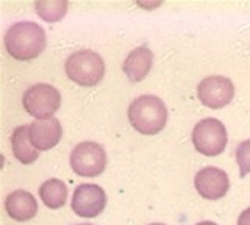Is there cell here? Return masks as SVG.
Instances as JSON below:
<instances>
[{
    "label": "cell",
    "instance_id": "1",
    "mask_svg": "<svg viewBox=\"0 0 250 225\" xmlns=\"http://www.w3.org/2000/svg\"><path fill=\"white\" fill-rule=\"evenodd\" d=\"M5 49L19 61L35 60L45 49V33L35 22H18L5 33Z\"/></svg>",
    "mask_w": 250,
    "mask_h": 225
},
{
    "label": "cell",
    "instance_id": "2",
    "mask_svg": "<svg viewBox=\"0 0 250 225\" xmlns=\"http://www.w3.org/2000/svg\"><path fill=\"white\" fill-rule=\"evenodd\" d=\"M131 127L143 135H156L166 127L167 108L156 96H141L128 106Z\"/></svg>",
    "mask_w": 250,
    "mask_h": 225
},
{
    "label": "cell",
    "instance_id": "3",
    "mask_svg": "<svg viewBox=\"0 0 250 225\" xmlns=\"http://www.w3.org/2000/svg\"><path fill=\"white\" fill-rule=\"evenodd\" d=\"M66 75L80 86H96L105 75L104 58L92 50H78L66 60Z\"/></svg>",
    "mask_w": 250,
    "mask_h": 225
},
{
    "label": "cell",
    "instance_id": "4",
    "mask_svg": "<svg viewBox=\"0 0 250 225\" xmlns=\"http://www.w3.org/2000/svg\"><path fill=\"white\" fill-rule=\"evenodd\" d=\"M22 103L25 111L36 118V121L52 119V116L60 110L61 96L57 88L45 83H38L23 92Z\"/></svg>",
    "mask_w": 250,
    "mask_h": 225
},
{
    "label": "cell",
    "instance_id": "5",
    "mask_svg": "<svg viewBox=\"0 0 250 225\" xmlns=\"http://www.w3.org/2000/svg\"><path fill=\"white\" fill-rule=\"evenodd\" d=\"M227 138L225 125L214 118L202 119L192 130L194 147L205 157H217L225 150Z\"/></svg>",
    "mask_w": 250,
    "mask_h": 225
},
{
    "label": "cell",
    "instance_id": "6",
    "mask_svg": "<svg viewBox=\"0 0 250 225\" xmlns=\"http://www.w3.org/2000/svg\"><path fill=\"white\" fill-rule=\"evenodd\" d=\"M70 167L80 177H99L106 167V152L104 145L92 141L75 145L70 153Z\"/></svg>",
    "mask_w": 250,
    "mask_h": 225
},
{
    "label": "cell",
    "instance_id": "7",
    "mask_svg": "<svg viewBox=\"0 0 250 225\" xmlns=\"http://www.w3.org/2000/svg\"><path fill=\"white\" fill-rule=\"evenodd\" d=\"M200 102L213 110H219L229 105L234 97V86L230 79L222 75H211L203 79L197 86Z\"/></svg>",
    "mask_w": 250,
    "mask_h": 225
},
{
    "label": "cell",
    "instance_id": "8",
    "mask_svg": "<svg viewBox=\"0 0 250 225\" xmlns=\"http://www.w3.org/2000/svg\"><path fill=\"white\" fill-rule=\"evenodd\" d=\"M106 206V194L99 184L83 183L74 191L72 209L80 217H97Z\"/></svg>",
    "mask_w": 250,
    "mask_h": 225
},
{
    "label": "cell",
    "instance_id": "9",
    "mask_svg": "<svg viewBox=\"0 0 250 225\" xmlns=\"http://www.w3.org/2000/svg\"><path fill=\"white\" fill-rule=\"evenodd\" d=\"M194 184L197 192L207 200L222 199L230 189V180L227 172L213 166L200 169L194 178Z\"/></svg>",
    "mask_w": 250,
    "mask_h": 225
},
{
    "label": "cell",
    "instance_id": "10",
    "mask_svg": "<svg viewBox=\"0 0 250 225\" xmlns=\"http://www.w3.org/2000/svg\"><path fill=\"white\" fill-rule=\"evenodd\" d=\"M62 136V128L58 119L35 121L30 123V139L38 150H50L55 147Z\"/></svg>",
    "mask_w": 250,
    "mask_h": 225
},
{
    "label": "cell",
    "instance_id": "11",
    "mask_svg": "<svg viewBox=\"0 0 250 225\" xmlns=\"http://www.w3.org/2000/svg\"><path fill=\"white\" fill-rule=\"evenodd\" d=\"M153 64V53L147 45H141L135 50L128 53V57L125 58L122 69L125 75L128 77V80L133 83H138L144 80L147 74L150 72Z\"/></svg>",
    "mask_w": 250,
    "mask_h": 225
},
{
    "label": "cell",
    "instance_id": "12",
    "mask_svg": "<svg viewBox=\"0 0 250 225\" xmlns=\"http://www.w3.org/2000/svg\"><path fill=\"white\" fill-rule=\"evenodd\" d=\"M5 209L14 221H30L38 213V202L28 191L18 189L11 192L5 200Z\"/></svg>",
    "mask_w": 250,
    "mask_h": 225
},
{
    "label": "cell",
    "instance_id": "13",
    "mask_svg": "<svg viewBox=\"0 0 250 225\" xmlns=\"http://www.w3.org/2000/svg\"><path fill=\"white\" fill-rule=\"evenodd\" d=\"M11 147L14 157L18 158L22 164H31L39 157V150L31 144L30 139V127L21 125L13 131L11 136Z\"/></svg>",
    "mask_w": 250,
    "mask_h": 225
},
{
    "label": "cell",
    "instance_id": "14",
    "mask_svg": "<svg viewBox=\"0 0 250 225\" xmlns=\"http://www.w3.org/2000/svg\"><path fill=\"white\" fill-rule=\"evenodd\" d=\"M39 196L44 202V205L50 209H58L66 204L67 200V188L58 178H52L41 184Z\"/></svg>",
    "mask_w": 250,
    "mask_h": 225
},
{
    "label": "cell",
    "instance_id": "15",
    "mask_svg": "<svg viewBox=\"0 0 250 225\" xmlns=\"http://www.w3.org/2000/svg\"><path fill=\"white\" fill-rule=\"evenodd\" d=\"M67 6L66 0H41L35 3V10L45 22H58L66 16Z\"/></svg>",
    "mask_w": 250,
    "mask_h": 225
},
{
    "label": "cell",
    "instance_id": "16",
    "mask_svg": "<svg viewBox=\"0 0 250 225\" xmlns=\"http://www.w3.org/2000/svg\"><path fill=\"white\" fill-rule=\"evenodd\" d=\"M234 157H236V163L239 166V175L242 178L247 177L250 174V139H247V141H242L236 147Z\"/></svg>",
    "mask_w": 250,
    "mask_h": 225
},
{
    "label": "cell",
    "instance_id": "17",
    "mask_svg": "<svg viewBox=\"0 0 250 225\" xmlns=\"http://www.w3.org/2000/svg\"><path fill=\"white\" fill-rule=\"evenodd\" d=\"M238 225H250V206L241 213L239 219H238Z\"/></svg>",
    "mask_w": 250,
    "mask_h": 225
},
{
    "label": "cell",
    "instance_id": "18",
    "mask_svg": "<svg viewBox=\"0 0 250 225\" xmlns=\"http://www.w3.org/2000/svg\"><path fill=\"white\" fill-rule=\"evenodd\" d=\"M195 225H217V224L211 222V221H203V222H199V224H195Z\"/></svg>",
    "mask_w": 250,
    "mask_h": 225
},
{
    "label": "cell",
    "instance_id": "19",
    "mask_svg": "<svg viewBox=\"0 0 250 225\" xmlns=\"http://www.w3.org/2000/svg\"><path fill=\"white\" fill-rule=\"evenodd\" d=\"M150 225H166V224H158V222H156V224H150Z\"/></svg>",
    "mask_w": 250,
    "mask_h": 225
},
{
    "label": "cell",
    "instance_id": "20",
    "mask_svg": "<svg viewBox=\"0 0 250 225\" xmlns=\"http://www.w3.org/2000/svg\"><path fill=\"white\" fill-rule=\"evenodd\" d=\"M75 225H92V224H75Z\"/></svg>",
    "mask_w": 250,
    "mask_h": 225
}]
</instances>
